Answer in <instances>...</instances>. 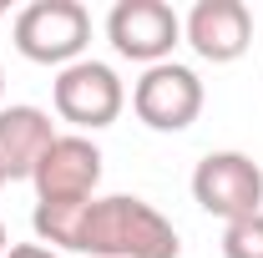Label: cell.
<instances>
[{"instance_id": "6da1fadb", "label": "cell", "mask_w": 263, "mask_h": 258, "mask_svg": "<svg viewBox=\"0 0 263 258\" xmlns=\"http://www.w3.org/2000/svg\"><path fill=\"white\" fill-rule=\"evenodd\" d=\"M71 253H91V258H177L182 238L167 223L152 202L132 193L91 197L76 218V238Z\"/></svg>"}, {"instance_id": "7a4b0ae2", "label": "cell", "mask_w": 263, "mask_h": 258, "mask_svg": "<svg viewBox=\"0 0 263 258\" xmlns=\"http://www.w3.org/2000/svg\"><path fill=\"white\" fill-rule=\"evenodd\" d=\"M15 51L35 66H76L86 61V46H91V10L81 0H31L21 15H15Z\"/></svg>"}, {"instance_id": "3957f363", "label": "cell", "mask_w": 263, "mask_h": 258, "mask_svg": "<svg viewBox=\"0 0 263 258\" xmlns=\"http://www.w3.org/2000/svg\"><path fill=\"white\" fill-rule=\"evenodd\" d=\"M51 106H56L61 122H71V127L86 137V132H101V127H111V122L122 117L127 86H122V76L106 61H91V56H86V61L56 71V81H51Z\"/></svg>"}, {"instance_id": "277c9868", "label": "cell", "mask_w": 263, "mask_h": 258, "mask_svg": "<svg viewBox=\"0 0 263 258\" xmlns=\"http://www.w3.org/2000/svg\"><path fill=\"white\" fill-rule=\"evenodd\" d=\"M106 41L122 61L147 66L172 61V51L182 46V15L167 0H117L106 10Z\"/></svg>"}, {"instance_id": "5b68a950", "label": "cell", "mask_w": 263, "mask_h": 258, "mask_svg": "<svg viewBox=\"0 0 263 258\" xmlns=\"http://www.w3.org/2000/svg\"><path fill=\"white\" fill-rule=\"evenodd\" d=\"M193 202L202 213L238 223V218H253L263 213V167L248 152H208L193 167Z\"/></svg>"}, {"instance_id": "8992f818", "label": "cell", "mask_w": 263, "mask_h": 258, "mask_svg": "<svg viewBox=\"0 0 263 258\" xmlns=\"http://www.w3.org/2000/svg\"><path fill=\"white\" fill-rule=\"evenodd\" d=\"M132 112L147 132H187L202 112V81L193 66L162 61L147 66L132 86Z\"/></svg>"}, {"instance_id": "52a82bcc", "label": "cell", "mask_w": 263, "mask_h": 258, "mask_svg": "<svg viewBox=\"0 0 263 258\" xmlns=\"http://www.w3.org/2000/svg\"><path fill=\"white\" fill-rule=\"evenodd\" d=\"M35 202H91L101 188V147L81 132H56V142L46 147V157L31 172Z\"/></svg>"}, {"instance_id": "ba28073f", "label": "cell", "mask_w": 263, "mask_h": 258, "mask_svg": "<svg viewBox=\"0 0 263 258\" xmlns=\"http://www.w3.org/2000/svg\"><path fill=\"white\" fill-rule=\"evenodd\" d=\"M182 41L202 61L228 66L253 46V15H248L243 0H197L182 15Z\"/></svg>"}, {"instance_id": "9c48e42d", "label": "cell", "mask_w": 263, "mask_h": 258, "mask_svg": "<svg viewBox=\"0 0 263 258\" xmlns=\"http://www.w3.org/2000/svg\"><path fill=\"white\" fill-rule=\"evenodd\" d=\"M56 142V122L41 106H0V177L5 182H26L35 162L46 157V147Z\"/></svg>"}, {"instance_id": "30bf717a", "label": "cell", "mask_w": 263, "mask_h": 258, "mask_svg": "<svg viewBox=\"0 0 263 258\" xmlns=\"http://www.w3.org/2000/svg\"><path fill=\"white\" fill-rule=\"evenodd\" d=\"M223 258H263V213L223 223Z\"/></svg>"}, {"instance_id": "8fae6325", "label": "cell", "mask_w": 263, "mask_h": 258, "mask_svg": "<svg viewBox=\"0 0 263 258\" xmlns=\"http://www.w3.org/2000/svg\"><path fill=\"white\" fill-rule=\"evenodd\" d=\"M5 258H61L56 248H46V243H10Z\"/></svg>"}, {"instance_id": "7c38bea8", "label": "cell", "mask_w": 263, "mask_h": 258, "mask_svg": "<svg viewBox=\"0 0 263 258\" xmlns=\"http://www.w3.org/2000/svg\"><path fill=\"white\" fill-rule=\"evenodd\" d=\"M5 248H10V233H5V223H0V258H5Z\"/></svg>"}, {"instance_id": "4fadbf2b", "label": "cell", "mask_w": 263, "mask_h": 258, "mask_svg": "<svg viewBox=\"0 0 263 258\" xmlns=\"http://www.w3.org/2000/svg\"><path fill=\"white\" fill-rule=\"evenodd\" d=\"M0 97H5V66H0Z\"/></svg>"}, {"instance_id": "5bb4252c", "label": "cell", "mask_w": 263, "mask_h": 258, "mask_svg": "<svg viewBox=\"0 0 263 258\" xmlns=\"http://www.w3.org/2000/svg\"><path fill=\"white\" fill-rule=\"evenodd\" d=\"M0 15H5V5H0Z\"/></svg>"}, {"instance_id": "9a60e30c", "label": "cell", "mask_w": 263, "mask_h": 258, "mask_svg": "<svg viewBox=\"0 0 263 258\" xmlns=\"http://www.w3.org/2000/svg\"><path fill=\"white\" fill-rule=\"evenodd\" d=\"M0 188H5V177H0Z\"/></svg>"}]
</instances>
